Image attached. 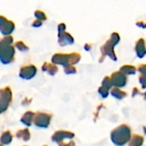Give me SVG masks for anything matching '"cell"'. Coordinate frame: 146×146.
<instances>
[{"instance_id":"obj_22","label":"cell","mask_w":146,"mask_h":146,"mask_svg":"<svg viewBox=\"0 0 146 146\" xmlns=\"http://www.w3.org/2000/svg\"><path fill=\"white\" fill-rule=\"evenodd\" d=\"M58 29V33H62V32H65L66 31V25L65 23H59L57 27Z\"/></svg>"},{"instance_id":"obj_25","label":"cell","mask_w":146,"mask_h":146,"mask_svg":"<svg viewBox=\"0 0 146 146\" xmlns=\"http://www.w3.org/2000/svg\"><path fill=\"white\" fill-rule=\"evenodd\" d=\"M30 102H31V99L28 100V98H25V99L22 102V104L23 105H28V104H30Z\"/></svg>"},{"instance_id":"obj_3","label":"cell","mask_w":146,"mask_h":146,"mask_svg":"<svg viewBox=\"0 0 146 146\" xmlns=\"http://www.w3.org/2000/svg\"><path fill=\"white\" fill-rule=\"evenodd\" d=\"M127 137L129 138V130L127 131V128L124 127L117 128L112 133V139L114 143L119 145H124L126 142Z\"/></svg>"},{"instance_id":"obj_8","label":"cell","mask_w":146,"mask_h":146,"mask_svg":"<svg viewBox=\"0 0 146 146\" xmlns=\"http://www.w3.org/2000/svg\"><path fill=\"white\" fill-rule=\"evenodd\" d=\"M73 138H74V133H71V132H68V131H58V132L54 133V134L52 137V139L54 142L60 143V142H62L65 139H71Z\"/></svg>"},{"instance_id":"obj_20","label":"cell","mask_w":146,"mask_h":146,"mask_svg":"<svg viewBox=\"0 0 146 146\" xmlns=\"http://www.w3.org/2000/svg\"><path fill=\"white\" fill-rule=\"evenodd\" d=\"M42 25H43V21H40V20H37V19H35L34 21H33V22H32V24H31V26H32L33 27H34V28H39V27H40Z\"/></svg>"},{"instance_id":"obj_11","label":"cell","mask_w":146,"mask_h":146,"mask_svg":"<svg viewBox=\"0 0 146 146\" xmlns=\"http://www.w3.org/2000/svg\"><path fill=\"white\" fill-rule=\"evenodd\" d=\"M111 80H112V84L114 85L115 86H123L126 81L125 77L120 73H114L112 75Z\"/></svg>"},{"instance_id":"obj_18","label":"cell","mask_w":146,"mask_h":146,"mask_svg":"<svg viewBox=\"0 0 146 146\" xmlns=\"http://www.w3.org/2000/svg\"><path fill=\"white\" fill-rule=\"evenodd\" d=\"M64 72L65 74H75L77 73V68L74 65H67L64 67Z\"/></svg>"},{"instance_id":"obj_4","label":"cell","mask_w":146,"mask_h":146,"mask_svg":"<svg viewBox=\"0 0 146 146\" xmlns=\"http://www.w3.org/2000/svg\"><path fill=\"white\" fill-rule=\"evenodd\" d=\"M51 119H52V115L50 114L44 113V112H37L36 114H34L33 123L38 127L46 128L50 125Z\"/></svg>"},{"instance_id":"obj_12","label":"cell","mask_w":146,"mask_h":146,"mask_svg":"<svg viewBox=\"0 0 146 146\" xmlns=\"http://www.w3.org/2000/svg\"><path fill=\"white\" fill-rule=\"evenodd\" d=\"M34 112L32 111H28L26 112L21 118V121L26 125L27 127H30L33 123V120H34Z\"/></svg>"},{"instance_id":"obj_16","label":"cell","mask_w":146,"mask_h":146,"mask_svg":"<svg viewBox=\"0 0 146 146\" xmlns=\"http://www.w3.org/2000/svg\"><path fill=\"white\" fill-rule=\"evenodd\" d=\"M81 60V55L78 52L70 53V65H76Z\"/></svg>"},{"instance_id":"obj_23","label":"cell","mask_w":146,"mask_h":146,"mask_svg":"<svg viewBox=\"0 0 146 146\" xmlns=\"http://www.w3.org/2000/svg\"><path fill=\"white\" fill-rule=\"evenodd\" d=\"M59 146H75V143H74L72 140H71L68 144H65V143H62V142H60V143H59Z\"/></svg>"},{"instance_id":"obj_26","label":"cell","mask_w":146,"mask_h":146,"mask_svg":"<svg viewBox=\"0 0 146 146\" xmlns=\"http://www.w3.org/2000/svg\"><path fill=\"white\" fill-rule=\"evenodd\" d=\"M84 49H85V50H87V51L90 50H91V44H84Z\"/></svg>"},{"instance_id":"obj_13","label":"cell","mask_w":146,"mask_h":146,"mask_svg":"<svg viewBox=\"0 0 146 146\" xmlns=\"http://www.w3.org/2000/svg\"><path fill=\"white\" fill-rule=\"evenodd\" d=\"M12 134L9 131H5L2 133L0 137V142L3 145H9L12 141Z\"/></svg>"},{"instance_id":"obj_2","label":"cell","mask_w":146,"mask_h":146,"mask_svg":"<svg viewBox=\"0 0 146 146\" xmlns=\"http://www.w3.org/2000/svg\"><path fill=\"white\" fill-rule=\"evenodd\" d=\"M12 101V91L9 86L0 89V114L6 111Z\"/></svg>"},{"instance_id":"obj_19","label":"cell","mask_w":146,"mask_h":146,"mask_svg":"<svg viewBox=\"0 0 146 146\" xmlns=\"http://www.w3.org/2000/svg\"><path fill=\"white\" fill-rule=\"evenodd\" d=\"M112 80H111V79L110 78H108V77H106L104 80H103V81H102V86L103 87H105L106 89H109V88H111V86H112Z\"/></svg>"},{"instance_id":"obj_24","label":"cell","mask_w":146,"mask_h":146,"mask_svg":"<svg viewBox=\"0 0 146 146\" xmlns=\"http://www.w3.org/2000/svg\"><path fill=\"white\" fill-rule=\"evenodd\" d=\"M8 19L5 17V16H3V15H0V27L3 24V23H5V21H7Z\"/></svg>"},{"instance_id":"obj_28","label":"cell","mask_w":146,"mask_h":146,"mask_svg":"<svg viewBox=\"0 0 146 146\" xmlns=\"http://www.w3.org/2000/svg\"><path fill=\"white\" fill-rule=\"evenodd\" d=\"M43 146H47V145H43Z\"/></svg>"},{"instance_id":"obj_15","label":"cell","mask_w":146,"mask_h":146,"mask_svg":"<svg viewBox=\"0 0 146 146\" xmlns=\"http://www.w3.org/2000/svg\"><path fill=\"white\" fill-rule=\"evenodd\" d=\"M14 46H15V48L16 50H18L21 51V52H27V51H28V50H29L28 46L23 41H22V40L16 41V42L15 43Z\"/></svg>"},{"instance_id":"obj_5","label":"cell","mask_w":146,"mask_h":146,"mask_svg":"<svg viewBox=\"0 0 146 146\" xmlns=\"http://www.w3.org/2000/svg\"><path fill=\"white\" fill-rule=\"evenodd\" d=\"M37 74V68L34 64L23 65L20 68L19 76L23 80H31Z\"/></svg>"},{"instance_id":"obj_1","label":"cell","mask_w":146,"mask_h":146,"mask_svg":"<svg viewBox=\"0 0 146 146\" xmlns=\"http://www.w3.org/2000/svg\"><path fill=\"white\" fill-rule=\"evenodd\" d=\"M14 38L11 35L3 36L0 39V62L8 65L15 62V48L13 45Z\"/></svg>"},{"instance_id":"obj_14","label":"cell","mask_w":146,"mask_h":146,"mask_svg":"<svg viewBox=\"0 0 146 146\" xmlns=\"http://www.w3.org/2000/svg\"><path fill=\"white\" fill-rule=\"evenodd\" d=\"M15 136H16V138H18V139H23L24 141H28V140H29V139H30V133H29V131H28V128H24V129L19 130V131L16 133Z\"/></svg>"},{"instance_id":"obj_17","label":"cell","mask_w":146,"mask_h":146,"mask_svg":"<svg viewBox=\"0 0 146 146\" xmlns=\"http://www.w3.org/2000/svg\"><path fill=\"white\" fill-rule=\"evenodd\" d=\"M34 15L35 19L40 20L41 21H45L47 19V16H46V13L44 11H42V10H40V9L35 10L34 13Z\"/></svg>"},{"instance_id":"obj_6","label":"cell","mask_w":146,"mask_h":146,"mask_svg":"<svg viewBox=\"0 0 146 146\" xmlns=\"http://www.w3.org/2000/svg\"><path fill=\"white\" fill-rule=\"evenodd\" d=\"M52 63L65 67L70 65V53H55L51 58Z\"/></svg>"},{"instance_id":"obj_10","label":"cell","mask_w":146,"mask_h":146,"mask_svg":"<svg viewBox=\"0 0 146 146\" xmlns=\"http://www.w3.org/2000/svg\"><path fill=\"white\" fill-rule=\"evenodd\" d=\"M41 70L45 73H46L47 74L53 76L55 75L58 72H59V68L57 65L52 63V62H45L43 63V65L41 66Z\"/></svg>"},{"instance_id":"obj_27","label":"cell","mask_w":146,"mask_h":146,"mask_svg":"<svg viewBox=\"0 0 146 146\" xmlns=\"http://www.w3.org/2000/svg\"><path fill=\"white\" fill-rule=\"evenodd\" d=\"M0 146H3V145H1V144H0Z\"/></svg>"},{"instance_id":"obj_9","label":"cell","mask_w":146,"mask_h":146,"mask_svg":"<svg viewBox=\"0 0 146 146\" xmlns=\"http://www.w3.org/2000/svg\"><path fill=\"white\" fill-rule=\"evenodd\" d=\"M15 29V24L11 20H7L5 23H3L0 27V33L3 36L11 35Z\"/></svg>"},{"instance_id":"obj_7","label":"cell","mask_w":146,"mask_h":146,"mask_svg":"<svg viewBox=\"0 0 146 146\" xmlns=\"http://www.w3.org/2000/svg\"><path fill=\"white\" fill-rule=\"evenodd\" d=\"M58 43L62 47L66 45H71L75 43V38L70 33H67L66 31L58 33Z\"/></svg>"},{"instance_id":"obj_21","label":"cell","mask_w":146,"mask_h":146,"mask_svg":"<svg viewBox=\"0 0 146 146\" xmlns=\"http://www.w3.org/2000/svg\"><path fill=\"white\" fill-rule=\"evenodd\" d=\"M99 93L102 95V98H106L108 96V89H106L105 87L102 86V87L99 88Z\"/></svg>"}]
</instances>
